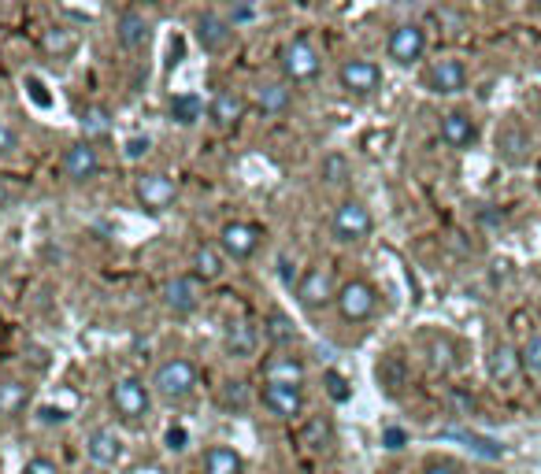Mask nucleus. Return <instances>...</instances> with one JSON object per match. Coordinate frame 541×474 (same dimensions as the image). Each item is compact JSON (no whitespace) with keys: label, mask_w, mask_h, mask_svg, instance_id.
Masks as SVG:
<instances>
[{"label":"nucleus","mask_w":541,"mask_h":474,"mask_svg":"<svg viewBox=\"0 0 541 474\" xmlns=\"http://www.w3.org/2000/svg\"><path fill=\"white\" fill-rule=\"evenodd\" d=\"M278 67H282V82L286 86H304V82H316L323 71V56L311 45L308 37H294L286 41L278 52Z\"/></svg>","instance_id":"f257e3e1"},{"label":"nucleus","mask_w":541,"mask_h":474,"mask_svg":"<svg viewBox=\"0 0 541 474\" xmlns=\"http://www.w3.org/2000/svg\"><path fill=\"white\" fill-rule=\"evenodd\" d=\"M153 389L163 400H171V404L193 397V389H197V367H193V360H185V356L163 360L156 367V375H153Z\"/></svg>","instance_id":"f03ea898"},{"label":"nucleus","mask_w":541,"mask_h":474,"mask_svg":"<svg viewBox=\"0 0 541 474\" xmlns=\"http://www.w3.org/2000/svg\"><path fill=\"white\" fill-rule=\"evenodd\" d=\"M112 411L122 419V423H141L149 419V408H153V397H149V385H145L141 378H119L112 385Z\"/></svg>","instance_id":"7ed1b4c3"},{"label":"nucleus","mask_w":541,"mask_h":474,"mask_svg":"<svg viewBox=\"0 0 541 474\" xmlns=\"http://www.w3.org/2000/svg\"><path fill=\"white\" fill-rule=\"evenodd\" d=\"M334 304H338V315L357 326V322H367L374 312H379V290H374L371 282H364V278H352L338 290Z\"/></svg>","instance_id":"20e7f679"},{"label":"nucleus","mask_w":541,"mask_h":474,"mask_svg":"<svg viewBox=\"0 0 541 474\" xmlns=\"http://www.w3.org/2000/svg\"><path fill=\"white\" fill-rule=\"evenodd\" d=\"M338 290L341 285L334 282V271H330V267H308L297 282V304L304 307V312H319V307L338 300Z\"/></svg>","instance_id":"39448f33"},{"label":"nucleus","mask_w":541,"mask_h":474,"mask_svg":"<svg viewBox=\"0 0 541 474\" xmlns=\"http://www.w3.org/2000/svg\"><path fill=\"white\" fill-rule=\"evenodd\" d=\"M134 197H137V204H141L145 212L160 215V212H168L171 204L178 200V185H175L171 175H163V171H145L134 182Z\"/></svg>","instance_id":"423d86ee"},{"label":"nucleus","mask_w":541,"mask_h":474,"mask_svg":"<svg viewBox=\"0 0 541 474\" xmlns=\"http://www.w3.org/2000/svg\"><path fill=\"white\" fill-rule=\"evenodd\" d=\"M330 230L341 245H357L374 230V219L364 200H341L334 208V219H330Z\"/></svg>","instance_id":"0eeeda50"},{"label":"nucleus","mask_w":541,"mask_h":474,"mask_svg":"<svg viewBox=\"0 0 541 474\" xmlns=\"http://www.w3.org/2000/svg\"><path fill=\"white\" fill-rule=\"evenodd\" d=\"M338 86L349 97H374L382 89V67L374 64V59H364V56L345 59V64L338 67Z\"/></svg>","instance_id":"6e6552de"},{"label":"nucleus","mask_w":541,"mask_h":474,"mask_svg":"<svg viewBox=\"0 0 541 474\" xmlns=\"http://www.w3.org/2000/svg\"><path fill=\"white\" fill-rule=\"evenodd\" d=\"M423 52H427V30L419 23H401V27L389 30V37H386V56L397 67L419 64Z\"/></svg>","instance_id":"1a4fd4ad"},{"label":"nucleus","mask_w":541,"mask_h":474,"mask_svg":"<svg viewBox=\"0 0 541 474\" xmlns=\"http://www.w3.org/2000/svg\"><path fill=\"white\" fill-rule=\"evenodd\" d=\"M160 297H163V307H168L171 315L185 319V315H193L197 307H200V300H204V282H197L193 275H175V278L163 282Z\"/></svg>","instance_id":"9d476101"},{"label":"nucleus","mask_w":541,"mask_h":474,"mask_svg":"<svg viewBox=\"0 0 541 474\" xmlns=\"http://www.w3.org/2000/svg\"><path fill=\"white\" fill-rule=\"evenodd\" d=\"M260 241H263V230L256 222H226L223 230H219V253L226 260H253L256 249H260Z\"/></svg>","instance_id":"9b49d317"},{"label":"nucleus","mask_w":541,"mask_h":474,"mask_svg":"<svg viewBox=\"0 0 541 474\" xmlns=\"http://www.w3.org/2000/svg\"><path fill=\"white\" fill-rule=\"evenodd\" d=\"M423 86L430 93H438V97L464 93L467 89V67H464V59H456V56L434 59V64L427 67V74H423Z\"/></svg>","instance_id":"f8f14e48"},{"label":"nucleus","mask_w":541,"mask_h":474,"mask_svg":"<svg viewBox=\"0 0 541 474\" xmlns=\"http://www.w3.org/2000/svg\"><path fill=\"white\" fill-rule=\"evenodd\" d=\"M193 34H197V45H200L208 56L226 52V49H231V41H234L231 19L219 15V12H200L197 23H193Z\"/></svg>","instance_id":"ddd939ff"},{"label":"nucleus","mask_w":541,"mask_h":474,"mask_svg":"<svg viewBox=\"0 0 541 474\" xmlns=\"http://www.w3.org/2000/svg\"><path fill=\"white\" fill-rule=\"evenodd\" d=\"M260 400L275 419H301L304 416V389L301 385H275V382H263L260 389Z\"/></svg>","instance_id":"4468645a"},{"label":"nucleus","mask_w":541,"mask_h":474,"mask_svg":"<svg viewBox=\"0 0 541 474\" xmlns=\"http://www.w3.org/2000/svg\"><path fill=\"white\" fill-rule=\"evenodd\" d=\"M59 171H64L71 182H90L100 175V156L90 141H74V145L64 149V159H59Z\"/></svg>","instance_id":"2eb2a0df"},{"label":"nucleus","mask_w":541,"mask_h":474,"mask_svg":"<svg viewBox=\"0 0 541 474\" xmlns=\"http://www.w3.org/2000/svg\"><path fill=\"white\" fill-rule=\"evenodd\" d=\"M245 108H248V100L238 89H219L212 97V105H208V119H212V127L231 130L245 119Z\"/></svg>","instance_id":"dca6fc26"},{"label":"nucleus","mask_w":541,"mask_h":474,"mask_svg":"<svg viewBox=\"0 0 541 474\" xmlns=\"http://www.w3.org/2000/svg\"><path fill=\"white\" fill-rule=\"evenodd\" d=\"M256 345H260V330L248 322V319H231V322H226V330H223V348L234 360L256 356Z\"/></svg>","instance_id":"f3484780"},{"label":"nucleus","mask_w":541,"mask_h":474,"mask_svg":"<svg viewBox=\"0 0 541 474\" xmlns=\"http://www.w3.org/2000/svg\"><path fill=\"white\" fill-rule=\"evenodd\" d=\"M149 34H153L149 19H145L137 8L119 12V19H115V41H119L122 49H130V52L145 49V45H149Z\"/></svg>","instance_id":"a211bd4d"},{"label":"nucleus","mask_w":541,"mask_h":474,"mask_svg":"<svg viewBox=\"0 0 541 474\" xmlns=\"http://www.w3.org/2000/svg\"><path fill=\"white\" fill-rule=\"evenodd\" d=\"M438 134H442V141L449 149H471L478 141V127H474V119L467 112H445Z\"/></svg>","instance_id":"6ab92c4d"},{"label":"nucleus","mask_w":541,"mask_h":474,"mask_svg":"<svg viewBox=\"0 0 541 474\" xmlns=\"http://www.w3.org/2000/svg\"><path fill=\"white\" fill-rule=\"evenodd\" d=\"M304 375H308L304 360L289 353H275L263 363V382H275V385H304Z\"/></svg>","instance_id":"aec40b11"},{"label":"nucleus","mask_w":541,"mask_h":474,"mask_svg":"<svg viewBox=\"0 0 541 474\" xmlns=\"http://www.w3.org/2000/svg\"><path fill=\"white\" fill-rule=\"evenodd\" d=\"M86 452H90L93 463L115 467L122 460V438L115 434L112 426H97V430H90V438H86Z\"/></svg>","instance_id":"412c9836"},{"label":"nucleus","mask_w":541,"mask_h":474,"mask_svg":"<svg viewBox=\"0 0 541 474\" xmlns=\"http://www.w3.org/2000/svg\"><path fill=\"white\" fill-rule=\"evenodd\" d=\"M253 100L263 115H286L289 105H294V86H286V82H260L253 89Z\"/></svg>","instance_id":"4be33fe9"},{"label":"nucleus","mask_w":541,"mask_h":474,"mask_svg":"<svg viewBox=\"0 0 541 474\" xmlns=\"http://www.w3.org/2000/svg\"><path fill=\"white\" fill-rule=\"evenodd\" d=\"M30 404V382L27 378H0V419H15Z\"/></svg>","instance_id":"5701e85b"},{"label":"nucleus","mask_w":541,"mask_h":474,"mask_svg":"<svg viewBox=\"0 0 541 474\" xmlns=\"http://www.w3.org/2000/svg\"><path fill=\"white\" fill-rule=\"evenodd\" d=\"M486 367H490V378H493V382H515L519 370H523V356H519L512 345L501 341V345H497L493 353H490V363H486Z\"/></svg>","instance_id":"b1692460"},{"label":"nucleus","mask_w":541,"mask_h":474,"mask_svg":"<svg viewBox=\"0 0 541 474\" xmlns=\"http://www.w3.org/2000/svg\"><path fill=\"white\" fill-rule=\"evenodd\" d=\"M226 271V256L219 253V245H200L193 253V278L197 282H219Z\"/></svg>","instance_id":"393cba45"},{"label":"nucleus","mask_w":541,"mask_h":474,"mask_svg":"<svg viewBox=\"0 0 541 474\" xmlns=\"http://www.w3.org/2000/svg\"><path fill=\"white\" fill-rule=\"evenodd\" d=\"M200 470L204 474H241L245 470V460L238 456L234 448H226V445H212L200 456Z\"/></svg>","instance_id":"a878e982"},{"label":"nucleus","mask_w":541,"mask_h":474,"mask_svg":"<svg viewBox=\"0 0 541 474\" xmlns=\"http://www.w3.org/2000/svg\"><path fill=\"white\" fill-rule=\"evenodd\" d=\"M78 127H82V134H86V141L93 145V141H104V137L112 134L115 119H112V112L104 108V105H90L86 112L78 115Z\"/></svg>","instance_id":"bb28decb"},{"label":"nucleus","mask_w":541,"mask_h":474,"mask_svg":"<svg viewBox=\"0 0 541 474\" xmlns=\"http://www.w3.org/2000/svg\"><path fill=\"white\" fill-rule=\"evenodd\" d=\"M497 149H501V156L508 163H523L527 159V149H530V137L523 127H515V122H508V127L497 134Z\"/></svg>","instance_id":"cd10ccee"},{"label":"nucleus","mask_w":541,"mask_h":474,"mask_svg":"<svg viewBox=\"0 0 541 474\" xmlns=\"http://www.w3.org/2000/svg\"><path fill=\"white\" fill-rule=\"evenodd\" d=\"M168 112H171V119L178 122V127H193V122L204 119V100L197 93H175Z\"/></svg>","instance_id":"c85d7f7f"},{"label":"nucleus","mask_w":541,"mask_h":474,"mask_svg":"<svg viewBox=\"0 0 541 474\" xmlns=\"http://www.w3.org/2000/svg\"><path fill=\"white\" fill-rule=\"evenodd\" d=\"M263 338L270 345H289V341L297 338V326H294V319H289L286 312H270L263 319Z\"/></svg>","instance_id":"c756f323"},{"label":"nucleus","mask_w":541,"mask_h":474,"mask_svg":"<svg viewBox=\"0 0 541 474\" xmlns=\"http://www.w3.org/2000/svg\"><path fill=\"white\" fill-rule=\"evenodd\" d=\"M427 360H430L434 370H452L456 367V345L449 338H442V334L427 338Z\"/></svg>","instance_id":"7c9ffc66"},{"label":"nucleus","mask_w":541,"mask_h":474,"mask_svg":"<svg viewBox=\"0 0 541 474\" xmlns=\"http://www.w3.org/2000/svg\"><path fill=\"white\" fill-rule=\"evenodd\" d=\"M74 30H67V27H52L45 37H41V45H45V52H56V56H67L71 49H74Z\"/></svg>","instance_id":"2f4dec72"},{"label":"nucleus","mask_w":541,"mask_h":474,"mask_svg":"<svg viewBox=\"0 0 541 474\" xmlns=\"http://www.w3.org/2000/svg\"><path fill=\"white\" fill-rule=\"evenodd\" d=\"M219 404L226 411H245L248 408V389H245V382H226L219 389Z\"/></svg>","instance_id":"473e14b6"},{"label":"nucleus","mask_w":541,"mask_h":474,"mask_svg":"<svg viewBox=\"0 0 541 474\" xmlns=\"http://www.w3.org/2000/svg\"><path fill=\"white\" fill-rule=\"evenodd\" d=\"M519 356H523V367L530 370V375H541V330L523 341V348H519Z\"/></svg>","instance_id":"72a5a7b5"},{"label":"nucleus","mask_w":541,"mask_h":474,"mask_svg":"<svg viewBox=\"0 0 541 474\" xmlns=\"http://www.w3.org/2000/svg\"><path fill=\"white\" fill-rule=\"evenodd\" d=\"M323 382H326V393H330V400H334V404H345V400L352 397L349 382L338 375V370H326V375H323Z\"/></svg>","instance_id":"f704fd0d"},{"label":"nucleus","mask_w":541,"mask_h":474,"mask_svg":"<svg viewBox=\"0 0 541 474\" xmlns=\"http://www.w3.org/2000/svg\"><path fill=\"white\" fill-rule=\"evenodd\" d=\"M19 152V134L8 119H0V156H15Z\"/></svg>","instance_id":"c9c22d12"},{"label":"nucleus","mask_w":541,"mask_h":474,"mask_svg":"<svg viewBox=\"0 0 541 474\" xmlns=\"http://www.w3.org/2000/svg\"><path fill=\"white\" fill-rule=\"evenodd\" d=\"M149 149H153V141L137 134V137H127V145H122V156H127V159H141Z\"/></svg>","instance_id":"e433bc0d"},{"label":"nucleus","mask_w":541,"mask_h":474,"mask_svg":"<svg viewBox=\"0 0 541 474\" xmlns=\"http://www.w3.org/2000/svg\"><path fill=\"white\" fill-rule=\"evenodd\" d=\"M382 445H386L389 452H401V448L408 445V434H404L401 426H386V430H382Z\"/></svg>","instance_id":"4c0bfd02"},{"label":"nucleus","mask_w":541,"mask_h":474,"mask_svg":"<svg viewBox=\"0 0 541 474\" xmlns=\"http://www.w3.org/2000/svg\"><path fill=\"white\" fill-rule=\"evenodd\" d=\"M23 474H59V470H56V463L49 456H34V460H27Z\"/></svg>","instance_id":"58836bf2"},{"label":"nucleus","mask_w":541,"mask_h":474,"mask_svg":"<svg viewBox=\"0 0 541 474\" xmlns=\"http://www.w3.org/2000/svg\"><path fill=\"white\" fill-rule=\"evenodd\" d=\"M341 175H345V159H341V156H330V159L323 163V178H326V182H341Z\"/></svg>","instance_id":"ea45409f"},{"label":"nucleus","mask_w":541,"mask_h":474,"mask_svg":"<svg viewBox=\"0 0 541 474\" xmlns=\"http://www.w3.org/2000/svg\"><path fill=\"white\" fill-rule=\"evenodd\" d=\"M185 441H190V434H185L182 426H171V430H168V448H171V452H185Z\"/></svg>","instance_id":"a19ab883"},{"label":"nucleus","mask_w":541,"mask_h":474,"mask_svg":"<svg viewBox=\"0 0 541 474\" xmlns=\"http://www.w3.org/2000/svg\"><path fill=\"white\" fill-rule=\"evenodd\" d=\"M423 474H464V470L456 463H449V460H434V463L423 467Z\"/></svg>","instance_id":"79ce46f5"},{"label":"nucleus","mask_w":541,"mask_h":474,"mask_svg":"<svg viewBox=\"0 0 541 474\" xmlns=\"http://www.w3.org/2000/svg\"><path fill=\"white\" fill-rule=\"evenodd\" d=\"M37 416H41V423H45V426H52V423H67V411H64V408H41Z\"/></svg>","instance_id":"37998d69"},{"label":"nucleus","mask_w":541,"mask_h":474,"mask_svg":"<svg viewBox=\"0 0 541 474\" xmlns=\"http://www.w3.org/2000/svg\"><path fill=\"white\" fill-rule=\"evenodd\" d=\"M27 86H30V93H34V100H37V105H41V108H49V93H45V86H41L37 78H30Z\"/></svg>","instance_id":"c03bdc74"},{"label":"nucleus","mask_w":541,"mask_h":474,"mask_svg":"<svg viewBox=\"0 0 541 474\" xmlns=\"http://www.w3.org/2000/svg\"><path fill=\"white\" fill-rule=\"evenodd\" d=\"M226 19H231V27H238V23H248V19H256V8H234V12L226 15Z\"/></svg>","instance_id":"a18cd8bd"},{"label":"nucleus","mask_w":541,"mask_h":474,"mask_svg":"<svg viewBox=\"0 0 541 474\" xmlns=\"http://www.w3.org/2000/svg\"><path fill=\"white\" fill-rule=\"evenodd\" d=\"M534 12H537V15H541V0H537V4H534Z\"/></svg>","instance_id":"49530a36"}]
</instances>
